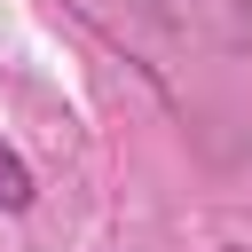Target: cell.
I'll list each match as a JSON object with an SVG mask.
<instances>
[{
	"label": "cell",
	"mask_w": 252,
	"mask_h": 252,
	"mask_svg": "<svg viewBox=\"0 0 252 252\" xmlns=\"http://www.w3.org/2000/svg\"><path fill=\"white\" fill-rule=\"evenodd\" d=\"M0 205H8V213H24V205H32V173H24V158H16V150H0Z\"/></svg>",
	"instance_id": "1"
}]
</instances>
